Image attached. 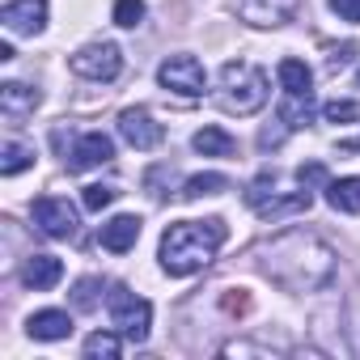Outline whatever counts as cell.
Returning a JSON list of instances; mask_svg holds the SVG:
<instances>
[{
	"instance_id": "8",
	"label": "cell",
	"mask_w": 360,
	"mask_h": 360,
	"mask_svg": "<svg viewBox=\"0 0 360 360\" xmlns=\"http://www.w3.org/2000/svg\"><path fill=\"white\" fill-rule=\"evenodd\" d=\"M64 161H68L72 174H85L94 165H106V161H115V140L106 131H85V136H77V144L68 148Z\"/></svg>"
},
{
	"instance_id": "31",
	"label": "cell",
	"mask_w": 360,
	"mask_h": 360,
	"mask_svg": "<svg viewBox=\"0 0 360 360\" xmlns=\"http://www.w3.org/2000/svg\"><path fill=\"white\" fill-rule=\"evenodd\" d=\"M330 9L343 18V22H352V26H360V0H330Z\"/></svg>"
},
{
	"instance_id": "13",
	"label": "cell",
	"mask_w": 360,
	"mask_h": 360,
	"mask_svg": "<svg viewBox=\"0 0 360 360\" xmlns=\"http://www.w3.org/2000/svg\"><path fill=\"white\" fill-rule=\"evenodd\" d=\"M39 102H43V94L30 89V85H22V81H5V85H0V110H5V119H13V123L26 119V115H34Z\"/></svg>"
},
{
	"instance_id": "10",
	"label": "cell",
	"mask_w": 360,
	"mask_h": 360,
	"mask_svg": "<svg viewBox=\"0 0 360 360\" xmlns=\"http://www.w3.org/2000/svg\"><path fill=\"white\" fill-rule=\"evenodd\" d=\"M0 22L13 34H39L47 26V0H9Z\"/></svg>"
},
{
	"instance_id": "23",
	"label": "cell",
	"mask_w": 360,
	"mask_h": 360,
	"mask_svg": "<svg viewBox=\"0 0 360 360\" xmlns=\"http://www.w3.org/2000/svg\"><path fill=\"white\" fill-rule=\"evenodd\" d=\"M98 292H102V280H98V276H85V280H77V284H72V309H81V314H94V309H98V301H102Z\"/></svg>"
},
{
	"instance_id": "27",
	"label": "cell",
	"mask_w": 360,
	"mask_h": 360,
	"mask_svg": "<svg viewBox=\"0 0 360 360\" xmlns=\"http://www.w3.org/2000/svg\"><path fill=\"white\" fill-rule=\"evenodd\" d=\"M115 200H119V191H115V187H102V183L85 187V195H81V204H85L89 212H102V208H110Z\"/></svg>"
},
{
	"instance_id": "33",
	"label": "cell",
	"mask_w": 360,
	"mask_h": 360,
	"mask_svg": "<svg viewBox=\"0 0 360 360\" xmlns=\"http://www.w3.org/2000/svg\"><path fill=\"white\" fill-rule=\"evenodd\" d=\"M356 81H360V72H356Z\"/></svg>"
},
{
	"instance_id": "20",
	"label": "cell",
	"mask_w": 360,
	"mask_h": 360,
	"mask_svg": "<svg viewBox=\"0 0 360 360\" xmlns=\"http://www.w3.org/2000/svg\"><path fill=\"white\" fill-rule=\"evenodd\" d=\"M221 191H229V178L225 174H195V178H187L183 183V200H204V195H221Z\"/></svg>"
},
{
	"instance_id": "14",
	"label": "cell",
	"mask_w": 360,
	"mask_h": 360,
	"mask_svg": "<svg viewBox=\"0 0 360 360\" xmlns=\"http://www.w3.org/2000/svg\"><path fill=\"white\" fill-rule=\"evenodd\" d=\"M136 238H140V217H131V212L110 217V221L102 225V233H98V242H102L106 250H115V255L131 250V246H136Z\"/></svg>"
},
{
	"instance_id": "5",
	"label": "cell",
	"mask_w": 360,
	"mask_h": 360,
	"mask_svg": "<svg viewBox=\"0 0 360 360\" xmlns=\"http://www.w3.org/2000/svg\"><path fill=\"white\" fill-rule=\"evenodd\" d=\"M157 81H161V89H169V94H178V98H200L204 85H208L204 64H200L195 56H169V60H161Z\"/></svg>"
},
{
	"instance_id": "11",
	"label": "cell",
	"mask_w": 360,
	"mask_h": 360,
	"mask_svg": "<svg viewBox=\"0 0 360 360\" xmlns=\"http://www.w3.org/2000/svg\"><path fill=\"white\" fill-rule=\"evenodd\" d=\"M301 0H238V18L250 26H284Z\"/></svg>"
},
{
	"instance_id": "2",
	"label": "cell",
	"mask_w": 360,
	"mask_h": 360,
	"mask_svg": "<svg viewBox=\"0 0 360 360\" xmlns=\"http://www.w3.org/2000/svg\"><path fill=\"white\" fill-rule=\"evenodd\" d=\"M229 229L221 217L208 221H174L161 233V267L169 276H195L200 267H208L217 259V250L225 246Z\"/></svg>"
},
{
	"instance_id": "28",
	"label": "cell",
	"mask_w": 360,
	"mask_h": 360,
	"mask_svg": "<svg viewBox=\"0 0 360 360\" xmlns=\"http://www.w3.org/2000/svg\"><path fill=\"white\" fill-rule=\"evenodd\" d=\"M322 115H326V123H352V119H360V106L347 102V98H335V102L322 106Z\"/></svg>"
},
{
	"instance_id": "17",
	"label": "cell",
	"mask_w": 360,
	"mask_h": 360,
	"mask_svg": "<svg viewBox=\"0 0 360 360\" xmlns=\"http://www.w3.org/2000/svg\"><path fill=\"white\" fill-rule=\"evenodd\" d=\"M191 144H195V153H204V157H233V153H238V140H233L225 127H200Z\"/></svg>"
},
{
	"instance_id": "15",
	"label": "cell",
	"mask_w": 360,
	"mask_h": 360,
	"mask_svg": "<svg viewBox=\"0 0 360 360\" xmlns=\"http://www.w3.org/2000/svg\"><path fill=\"white\" fill-rule=\"evenodd\" d=\"M26 330H30L34 339H43V343H60V339L72 335V318H68L64 309H39V314H30Z\"/></svg>"
},
{
	"instance_id": "16",
	"label": "cell",
	"mask_w": 360,
	"mask_h": 360,
	"mask_svg": "<svg viewBox=\"0 0 360 360\" xmlns=\"http://www.w3.org/2000/svg\"><path fill=\"white\" fill-rule=\"evenodd\" d=\"M326 204L335 212L356 217L360 212V178H330V183H326Z\"/></svg>"
},
{
	"instance_id": "29",
	"label": "cell",
	"mask_w": 360,
	"mask_h": 360,
	"mask_svg": "<svg viewBox=\"0 0 360 360\" xmlns=\"http://www.w3.org/2000/svg\"><path fill=\"white\" fill-rule=\"evenodd\" d=\"M297 183H301L305 191H309V187H326V183H330V178H326V165H322V161L301 165V169H297Z\"/></svg>"
},
{
	"instance_id": "1",
	"label": "cell",
	"mask_w": 360,
	"mask_h": 360,
	"mask_svg": "<svg viewBox=\"0 0 360 360\" xmlns=\"http://www.w3.org/2000/svg\"><path fill=\"white\" fill-rule=\"evenodd\" d=\"M263 271L284 292H318L335 280V250L318 233L288 229L271 246H263Z\"/></svg>"
},
{
	"instance_id": "25",
	"label": "cell",
	"mask_w": 360,
	"mask_h": 360,
	"mask_svg": "<svg viewBox=\"0 0 360 360\" xmlns=\"http://www.w3.org/2000/svg\"><path fill=\"white\" fill-rule=\"evenodd\" d=\"M271 195H276V174H271V169H263V174L255 178V183L246 187V204H250V208L259 212V208H263V204H267Z\"/></svg>"
},
{
	"instance_id": "3",
	"label": "cell",
	"mask_w": 360,
	"mask_h": 360,
	"mask_svg": "<svg viewBox=\"0 0 360 360\" xmlns=\"http://www.w3.org/2000/svg\"><path fill=\"white\" fill-rule=\"evenodd\" d=\"M267 72L250 60H229L221 68V89H217V102L221 110L229 115H255L267 106Z\"/></svg>"
},
{
	"instance_id": "6",
	"label": "cell",
	"mask_w": 360,
	"mask_h": 360,
	"mask_svg": "<svg viewBox=\"0 0 360 360\" xmlns=\"http://www.w3.org/2000/svg\"><path fill=\"white\" fill-rule=\"evenodd\" d=\"M68 64H72V72L85 77V81H115V77L123 72V51H119L115 43H89V47H81Z\"/></svg>"
},
{
	"instance_id": "9",
	"label": "cell",
	"mask_w": 360,
	"mask_h": 360,
	"mask_svg": "<svg viewBox=\"0 0 360 360\" xmlns=\"http://www.w3.org/2000/svg\"><path fill=\"white\" fill-rule=\"evenodd\" d=\"M119 136L131 144V148H157L165 140V127L144 110V106H127L119 115Z\"/></svg>"
},
{
	"instance_id": "18",
	"label": "cell",
	"mask_w": 360,
	"mask_h": 360,
	"mask_svg": "<svg viewBox=\"0 0 360 360\" xmlns=\"http://www.w3.org/2000/svg\"><path fill=\"white\" fill-rule=\"evenodd\" d=\"M280 119L288 123V131L305 127V123L314 119V94H309V89H305V94H284V102H280Z\"/></svg>"
},
{
	"instance_id": "22",
	"label": "cell",
	"mask_w": 360,
	"mask_h": 360,
	"mask_svg": "<svg viewBox=\"0 0 360 360\" xmlns=\"http://www.w3.org/2000/svg\"><path fill=\"white\" fill-rule=\"evenodd\" d=\"M30 165H34V148H26L22 140H9L5 153H0V174L13 178V174H22V169H30Z\"/></svg>"
},
{
	"instance_id": "26",
	"label": "cell",
	"mask_w": 360,
	"mask_h": 360,
	"mask_svg": "<svg viewBox=\"0 0 360 360\" xmlns=\"http://www.w3.org/2000/svg\"><path fill=\"white\" fill-rule=\"evenodd\" d=\"M144 22V0H115V26L136 30Z\"/></svg>"
},
{
	"instance_id": "7",
	"label": "cell",
	"mask_w": 360,
	"mask_h": 360,
	"mask_svg": "<svg viewBox=\"0 0 360 360\" xmlns=\"http://www.w3.org/2000/svg\"><path fill=\"white\" fill-rule=\"evenodd\" d=\"M30 217H34V225L47 233V238H77V208L68 204V200H60V195H43V200H34V208H30Z\"/></svg>"
},
{
	"instance_id": "24",
	"label": "cell",
	"mask_w": 360,
	"mask_h": 360,
	"mask_svg": "<svg viewBox=\"0 0 360 360\" xmlns=\"http://www.w3.org/2000/svg\"><path fill=\"white\" fill-rule=\"evenodd\" d=\"M119 347H123V343H119V330H115V335H110V330H98V335L85 339V356H89V360H115Z\"/></svg>"
},
{
	"instance_id": "32",
	"label": "cell",
	"mask_w": 360,
	"mask_h": 360,
	"mask_svg": "<svg viewBox=\"0 0 360 360\" xmlns=\"http://www.w3.org/2000/svg\"><path fill=\"white\" fill-rule=\"evenodd\" d=\"M284 136H288V123L280 119V127H263V131H259V144H263V148H280Z\"/></svg>"
},
{
	"instance_id": "4",
	"label": "cell",
	"mask_w": 360,
	"mask_h": 360,
	"mask_svg": "<svg viewBox=\"0 0 360 360\" xmlns=\"http://www.w3.org/2000/svg\"><path fill=\"white\" fill-rule=\"evenodd\" d=\"M110 322H115V330H119L123 339L144 343V339H148V326H153V305H148L144 297L127 292L123 284H115V288H110Z\"/></svg>"
},
{
	"instance_id": "30",
	"label": "cell",
	"mask_w": 360,
	"mask_h": 360,
	"mask_svg": "<svg viewBox=\"0 0 360 360\" xmlns=\"http://www.w3.org/2000/svg\"><path fill=\"white\" fill-rule=\"evenodd\" d=\"M352 56H356V43H339V47H330V51H326V68H330V72H339V68H347V64H352Z\"/></svg>"
},
{
	"instance_id": "12",
	"label": "cell",
	"mask_w": 360,
	"mask_h": 360,
	"mask_svg": "<svg viewBox=\"0 0 360 360\" xmlns=\"http://www.w3.org/2000/svg\"><path fill=\"white\" fill-rule=\"evenodd\" d=\"M60 280H64V263H60L56 255H30V259L22 263V284L34 288V292H47V288H56Z\"/></svg>"
},
{
	"instance_id": "19",
	"label": "cell",
	"mask_w": 360,
	"mask_h": 360,
	"mask_svg": "<svg viewBox=\"0 0 360 360\" xmlns=\"http://www.w3.org/2000/svg\"><path fill=\"white\" fill-rule=\"evenodd\" d=\"M309 204H314V195H309V191L301 187L297 195H271V200H267V204L259 208V217H267V221H280V217H292V212H305Z\"/></svg>"
},
{
	"instance_id": "21",
	"label": "cell",
	"mask_w": 360,
	"mask_h": 360,
	"mask_svg": "<svg viewBox=\"0 0 360 360\" xmlns=\"http://www.w3.org/2000/svg\"><path fill=\"white\" fill-rule=\"evenodd\" d=\"M276 77H280V85H284V94H305L309 85H314V72L301 64V60H280V68H276Z\"/></svg>"
}]
</instances>
